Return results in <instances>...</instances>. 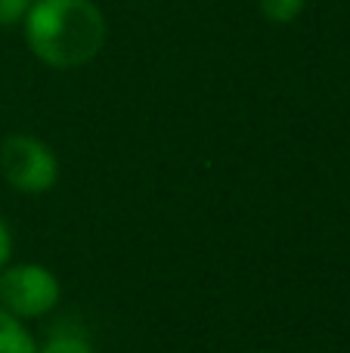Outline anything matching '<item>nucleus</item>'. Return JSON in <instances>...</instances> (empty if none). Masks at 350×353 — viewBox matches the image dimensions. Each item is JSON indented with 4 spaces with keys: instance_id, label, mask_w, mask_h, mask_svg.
I'll return each mask as SVG.
<instances>
[{
    "instance_id": "nucleus-2",
    "label": "nucleus",
    "mask_w": 350,
    "mask_h": 353,
    "mask_svg": "<svg viewBox=\"0 0 350 353\" xmlns=\"http://www.w3.org/2000/svg\"><path fill=\"white\" fill-rule=\"evenodd\" d=\"M0 171L6 183L25 195L50 192L59 180V159L34 134H10L0 143Z\"/></svg>"
},
{
    "instance_id": "nucleus-5",
    "label": "nucleus",
    "mask_w": 350,
    "mask_h": 353,
    "mask_svg": "<svg viewBox=\"0 0 350 353\" xmlns=\"http://www.w3.org/2000/svg\"><path fill=\"white\" fill-rule=\"evenodd\" d=\"M307 0H258L260 16L270 25H291L304 12Z\"/></svg>"
},
{
    "instance_id": "nucleus-6",
    "label": "nucleus",
    "mask_w": 350,
    "mask_h": 353,
    "mask_svg": "<svg viewBox=\"0 0 350 353\" xmlns=\"http://www.w3.org/2000/svg\"><path fill=\"white\" fill-rule=\"evenodd\" d=\"M37 353H96V350H93V344L87 341L84 335H78V332H59V335H53L43 347H37Z\"/></svg>"
},
{
    "instance_id": "nucleus-3",
    "label": "nucleus",
    "mask_w": 350,
    "mask_h": 353,
    "mask_svg": "<svg viewBox=\"0 0 350 353\" xmlns=\"http://www.w3.org/2000/svg\"><path fill=\"white\" fill-rule=\"evenodd\" d=\"M62 298L59 279L41 263H6L0 270V307L16 319H37Z\"/></svg>"
},
{
    "instance_id": "nucleus-8",
    "label": "nucleus",
    "mask_w": 350,
    "mask_h": 353,
    "mask_svg": "<svg viewBox=\"0 0 350 353\" xmlns=\"http://www.w3.org/2000/svg\"><path fill=\"white\" fill-rule=\"evenodd\" d=\"M10 257H12V232L3 223V217H0V270L10 263Z\"/></svg>"
},
{
    "instance_id": "nucleus-1",
    "label": "nucleus",
    "mask_w": 350,
    "mask_h": 353,
    "mask_svg": "<svg viewBox=\"0 0 350 353\" xmlns=\"http://www.w3.org/2000/svg\"><path fill=\"white\" fill-rule=\"evenodd\" d=\"M22 34L37 62L72 72L103 53L109 22L96 0H34Z\"/></svg>"
},
{
    "instance_id": "nucleus-7",
    "label": "nucleus",
    "mask_w": 350,
    "mask_h": 353,
    "mask_svg": "<svg viewBox=\"0 0 350 353\" xmlns=\"http://www.w3.org/2000/svg\"><path fill=\"white\" fill-rule=\"evenodd\" d=\"M34 0H0V28H16L25 22Z\"/></svg>"
},
{
    "instance_id": "nucleus-9",
    "label": "nucleus",
    "mask_w": 350,
    "mask_h": 353,
    "mask_svg": "<svg viewBox=\"0 0 350 353\" xmlns=\"http://www.w3.org/2000/svg\"><path fill=\"white\" fill-rule=\"evenodd\" d=\"M254 353H270V350H254Z\"/></svg>"
},
{
    "instance_id": "nucleus-4",
    "label": "nucleus",
    "mask_w": 350,
    "mask_h": 353,
    "mask_svg": "<svg viewBox=\"0 0 350 353\" xmlns=\"http://www.w3.org/2000/svg\"><path fill=\"white\" fill-rule=\"evenodd\" d=\"M0 353H37L34 338L28 335L22 319L6 313L3 307H0Z\"/></svg>"
}]
</instances>
